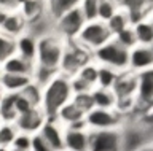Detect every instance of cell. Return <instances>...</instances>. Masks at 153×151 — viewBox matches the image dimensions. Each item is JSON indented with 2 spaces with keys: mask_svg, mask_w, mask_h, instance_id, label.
Returning <instances> with one entry per match:
<instances>
[{
  "mask_svg": "<svg viewBox=\"0 0 153 151\" xmlns=\"http://www.w3.org/2000/svg\"><path fill=\"white\" fill-rule=\"evenodd\" d=\"M74 94L70 89V78L57 73L46 86L42 88L40 108L45 113L46 119H54L62 107L72 100Z\"/></svg>",
  "mask_w": 153,
  "mask_h": 151,
  "instance_id": "cell-1",
  "label": "cell"
},
{
  "mask_svg": "<svg viewBox=\"0 0 153 151\" xmlns=\"http://www.w3.org/2000/svg\"><path fill=\"white\" fill-rule=\"evenodd\" d=\"M65 45L67 41L57 35L56 32H51V34L38 38L35 64L59 72V65H61L62 56H64Z\"/></svg>",
  "mask_w": 153,
  "mask_h": 151,
  "instance_id": "cell-2",
  "label": "cell"
},
{
  "mask_svg": "<svg viewBox=\"0 0 153 151\" xmlns=\"http://www.w3.org/2000/svg\"><path fill=\"white\" fill-rule=\"evenodd\" d=\"M93 60L97 65L110 67L115 72L121 73V72H126L129 67V51L121 48L112 38L108 43H105L99 49L93 51Z\"/></svg>",
  "mask_w": 153,
  "mask_h": 151,
  "instance_id": "cell-3",
  "label": "cell"
},
{
  "mask_svg": "<svg viewBox=\"0 0 153 151\" xmlns=\"http://www.w3.org/2000/svg\"><path fill=\"white\" fill-rule=\"evenodd\" d=\"M93 60V53L85 49L75 41H67L64 56H62L61 65H59V73L65 77H75L80 72V69Z\"/></svg>",
  "mask_w": 153,
  "mask_h": 151,
  "instance_id": "cell-4",
  "label": "cell"
},
{
  "mask_svg": "<svg viewBox=\"0 0 153 151\" xmlns=\"http://www.w3.org/2000/svg\"><path fill=\"white\" fill-rule=\"evenodd\" d=\"M110 40H112V35H110L107 26L100 21H94V22H86L74 41L93 53V51L99 49L100 46H104L105 43H108Z\"/></svg>",
  "mask_w": 153,
  "mask_h": 151,
  "instance_id": "cell-5",
  "label": "cell"
},
{
  "mask_svg": "<svg viewBox=\"0 0 153 151\" xmlns=\"http://www.w3.org/2000/svg\"><path fill=\"white\" fill-rule=\"evenodd\" d=\"M88 151H124L123 127L89 132V150Z\"/></svg>",
  "mask_w": 153,
  "mask_h": 151,
  "instance_id": "cell-6",
  "label": "cell"
},
{
  "mask_svg": "<svg viewBox=\"0 0 153 151\" xmlns=\"http://www.w3.org/2000/svg\"><path fill=\"white\" fill-rule=\"evenodd\" d=\"M85 122L89 132L94 130H108V129H118L123 127V116L117 110H100L93 108L85 115Z\"/></svg>",
  "mask_w": 153,
  "mask_h": 151,
  "instance_id": "cell-7",
  "label": "cell"
},
{
  "mask_svg": "<svg viewBox=\"0 0 153 151\" xmlns=\"http://www.w3.org/2000/svg\"><path fill=\"white\" fill-rule=\"evenodd\" d=\"M134 105V111H139L140 115L153 107V69L137 75Z\"/></svg>",
  "mask_w": 153,
  "mask_h": 151,
  "instance_id": "cell-8",
  "label": "cell"
},
{
  "mask_svg": "<svg viewBox=\"0 0 153 151\" xmlns=\"http://www.w3.org/2000/svg\"><path fill=\"white\" fill-rule=\"evenodd\" d=\"M86 24L78 5L74 10H70L69 13H65L61 19H57L54 22V32L59 37H62L65 41H74L78 37L80 30L83 29V26Z\"/></svg>",
  "mask_w": 153,
  "mask_h": 151,
  "instance_id": "cell-9",
  "label": "cell"
},
{
  "mask_svg": "<svg viewBox=\"0 0 153 151\" xmlns=\"http://www.w3.org/2000/svg\"><path fill=\"white\" fill-rule=\"evenodd\" d=\"M45 121H46L45 113L42 111L40 107H37V108H32L30 111L24 113V115H19L13 124L16 127V130L21 132V134L33 135V134L40 132L42 126L45 124Z\"/></svg>",
  "mask_w": 153,
  "mask_h": 151,
  "instance_id": "cell-10",
  "label": "cell"
},
{
  "mask_svg": "<svg viewBox=\"0 0 153 151\" xmlns=\"http://www.w3.org/2000/svg\"><path fill=\"white\" fill-rule=\"evenodd\" d=\"M150 69H153V53L150 46L136 45L132 49H129V72L139 75Z\"/></svg>",
  "mask_w": 153,
  "mask_h": 151,
  "instance_id": "cell-11",
  "label": "cell"
},
{
  "mask_svg": "<svg viewBox=\"0 0 153 151\" xmlns=\"http://www.w3.org/2000/svg\"><path fill=\"white\" fill-rule=\"evenodd\" d=\"M38 134L46 140L53 151L64 150V126L57 119H46Z\"/></svg>",
  "mask_w": 153,
  "mask_h": 151,
  "instance_id": "cell-12",
  "label": "cell"
},
{
  "mask_svg": "<svg viewBox=\"0 0 153 151\" xmlns=\"http://www.w3.org/2000/svg\"><path fill=\"white\" fill-rule=\"evenodd\" d=\"M120 7L126 11L131 26L137 24L143 19L152 18L153 2H139V0H128V2H120Z\"/></svg>",
  "mask_w": 153,
  "mask_h": 151,
  "instance_id": "cell-13",
  "label": "cell"
},
{
  "mask_svg": "<svg viewBox=\"0 0 153 151\" xmlns=\"http://www.w3.org/2000/svg\"><path fill=\"white\" fill-rule=\"evenodd\" d=\"M64 150L65 151H88L89 130L88 129H67L64 127Z\"/></svg>",
  "mask_w": 153,
  "mask_h": 151,
  "instance_id": "cell-14",
  "label": "cell"
},
{
  "mask_svg": "<svg viewBox=\"0 0 153 151\" xmlns=\"http://www.w3.org/2000/svg\"><path fill=\"white\" fill-rule=\"evenodd\" d=\"M136 86H137V75L126 70V72L118 73L117 83H115L112 91L115 92L118 100L134 99V96H136Z\"/></svg>",
  "mask_w": 153,
  "mask_h": 151,
  "instance_id": "cell-15",
  "label": "cell"
},
{
  "mask_svg": "<svg viewBox=\"0 0 153 151\" xmlns=\"http://www.w3.org/2000/svg\"><path fill=\"white\" fill-rule=\"evenodd\" d=\"M33 67L35 64L29 62V60L19 57L18 54L10 56L7 60L0 64V72L2 73H10V75H24V77H32Z\"/></svg>",
  "mask_w": 153,
  "mask_h": 151,
  "instance_id": "cell-16",
  "label": "cell"
},
{
  "mask_svg": "<svg viewBox=\"0 0 153 151\" xmlns=\"http://www.w3.org/2000/svg\"><path fill=\"white\" fill-rule=\"evenodd\" d=\"M37 43L38 40L33 35H30L29 32L22 34L21 37H18L14 40V49L19 57L29 60V62L35 64L37 60Z\"/></svg>",
  "mask_w": 153,
  "mask_h": 151,
  "instance_id": "cell-17",
  "label": "cell"
},
{
  "mask_svg": "<svg viewBox=\"0 0 153 151\" xmlns=\"http://www.w3.org/2000/svg\"><path fill=\"white\" fill-rule=\"evenodd\" d=\"M18 13L21 15V18L26 21L27 27L30 24H35L43 18H46L45 15V2H32V0H27V2H19L18 7Z\"/></svg>",
  "mask_w": 153,
  "mask_h": 151,
  "instance_id": "cell-18",
  "label": "cell"
},
{
  "mask_svg": "<svg viewBox=\"0 0 153 151\" xmlns=\"http://www.w3.org/2000/svg\"><path fill=\"white\" fill-rule=\"evenodd\" d=\"M30 83H32L30 77L0 73V89H2L5 94H19L22 89H26Z\"/></svg>",
  "mask_w": 153,
  "mask_h": 151,
  "instance_id": "cell-19",
  "label": "cell"
},
{
  "mask_svg": "<svg viewBox=\"0 0 153 151\" xmlns=\"http://www.w3.org/2000/svg\"><path fill=\"white\" fill-rule=\"evenodd\" d=\"M26 32H27V24L18 11L10 13L8 18L3 22V26L0 27V34L7 35L8 38H13V40H16L18 37H21Z\"/></svg>",
  "mask_w": 153,
  "mask_h": 151,
  "instance_id": "cell-20",
  "label": "cell"
},
{
  "mask_svg": "<svg viewBox=\"0 0 153 151\" xmlns=\"http://www.w3.org/2000/svg\"><path fill=\"white\" fill-rule=\"evenodd\" d=\"M76 5H78V2H75V0H51V2H45V15L54 24L65 13L74 10Z\"/></svg>",
  "mask_w": 153,
  "mask_h": 151,
  "instance_id": "cell-21",
  "label": "cell"
},
{
  "mask_svg": "<svg viewBox=\"0 0 153 151\" xmlns=\"http://www.w3.org/2000/svg\"><path fill=\"white\" fill-rule=\"evenodd\" d=\"M91 99H93L94 108L100 110H117L118 99L112 89H102V88H93L91 91Z\"/></svg>",
  "mask_w": 153,
  "mask_h": 151,
  "instance_id": "cell-22",
  "label": "cell"
},
{
  "mask_svg": "<svg viewBox=\"0 0 153 151\" xmlns=\"http://www.w3.org/2000/svg\"><path fill=\"white\" fill-rule=\"evenodd\" d=\"M85 115H86V113L81 111L80 108L70 100L65 107L61 108V111L57 113V116L54 118V119H57L64 127H67V126H70V124L78 122V121H83L85 119Z\"/></svg>",
  "mask_w": 153,
  "mask_h": 151,
  "instance_id": "cell-23",
  "label": "cell"
},
{
  "mask_svg": "<svg viewBox=\"0 0 153 151\" xmlns=\"http://www.w3.org/2000/svg\"><path fill=\"white\" fill-rule=\"evenodd\" d=\"M134 35H136L137 45L140 46H152L153 45V24L152 18L150 19H143L140 22L132 26Z\"/></svg>",
  "mask_w": 153,
  "mask_h": 151,
  "instance_id": "cell-24",
  "label": "cell"
},
{
  "mask_svg": "<svg viewBox=\"0 0 153 151\" xmlns=\"http://www.w3.org/2000/svg\"><path fill=\"white\" fill-rule=\"evenodd\" d=\"M105 26H107L110 35H112V38H113V37L118 35L120 32H123L124 29L131 27V22H129V18H128V15H126V11H124L123 8L120 7V10L115 13V16H113L110 21L105 22Z\"/></svg>",
  "mask_w": 153,
  "mask_h": 151,
  "instance_id": "cell-25",
  "label": "cell"
},
{
  "mask_svg": "<svg viewBox=\"0 0 153 151\" xmlns=\"http://www.w3.org/2000/svg\"><path fill=\"white\" fill-rule=\"evenodd\" d=\"M18 118L14 110V94H5L0 102V122H10L13 124Z\"/></svg>",
  "mask_w": 153,
  "mask_h": 151,
  "instance_id": "cell-26",
  "label": "cell"
},
{
  "mask_svg": "<svg viewBox=\"0 0 153 151\" xmlns=\"http://www.w3.org/2000/svg\"><path fill=\"white\" fill-rule=\"evenodd\" d=\"M118 78V72H115L110 67H104L99 65L97 69V81H96V88H102V89H113L115 83Z\"/></svg>",
  "mask_w": 153,
  "mask_h": 151,
  "instance_id": "cell-27",
  "label": "cell"
},
{
  "mask_svg": "<svg viewBox=\"0 0 153 151\" xmlns=\"http://www.w3.org/2000/svg\"><path fill=\"white\" fill-rule=\"evenodd\" d=\"M120 10V2L113 0H97V21L107 22L115 16V13Z\"/></svg>",
  "mask_w": 153,
  "mask_h": 151,
  "instance_id": "cell-28",
  "label": "cell"
},
{
  "mask_svg": "<svg viewBox=\"0 0 153 151\" xmlns=\"http://www.w3.org/2000/svg\"><path fill=\"white\" fill-rule=\"evenodd\" d=\"M57 73H59L57 70H53V69H48V67H43V65L35 64L30 78H32V83H35L37 86L43 88V86H46V84L50 83Z\"/></svg>",
  "mask_w": 153,
  "mask_h": 151,
  "instance_id": "cell-29",
  "label": "cell"
},
{
  "mask_svg": "<svg viewBox=\"0 0 153 151\" xmlns=\"http://www.w3.org/2000/svg\"><path fill=\"white\" fill-rule=\"evenodd\" d=\"M97 69H99V65L96 64L94 60H91V62H88L86 65H83V67L80 69V72L76 73V77L81 78L83 81H86L89 86L96 88V81H97Z\"/></svg>",
  "mask_w": 153,
  "mask_h": 151,
  "instance_id": "cell-30",
  "label": "cell"
},
{
  "mask_svg": "<svg viewBox=\"0 0 153 151\" xmlns=\"http://www.w3.org/2000/svg\"><path fill=\"white\" fill-rule=\"evenodd\" d=\"M78 8L81 11L85 22H94L97 21V0H83L78 2Z\"/></svg>",
  "mask_w": 153,
  "mask_h": 151,
  "instance_id": "cell-31",
  "label": "cell"
},
{
  "mask_svg": "<svg viewBox=\"0 0 153 151\" xmlns=\"http://www.w3.org/2000/svg\"><path fill=\"white\" fill-rule=\"evenodd\" d=\"M115 43H118L121 48L124 49H132L134 46L137 45V40H136V35H134V30H132V26L128 27V29H124L123 32H120L118 35L113 37Z\"/></svg>",
  "mask_w": 153,
  "mask_h": 151,
  "instance_id": "cell-32",
  "label": "cell"
},
{
  "mask_svg": "<svg viewBox=\"0 0 153 151\" xmlns=\"http://www.w3.org/2000/svg\"><path fill=\"white\" fill-rule=\"evenodd\" d=\"M16 135H18V130H16V127H14V124L0 122V146L10 148Z\"/></svg>",
  "mask_w": 153,
  "mask_h": 151,
  "instance_id": "cell-33",
  "label": "cell"
},
{
  "mask_svg": "<svg viewBox=\"0 0 153 151\" xmlns=\"http://www.w3.org/2000/svg\"><path fill=\"white\" fill-rule=\"evenodd\" d=\"M19 94H22V96L26 97L33 107H40V102H42V88L37 86L35 83H30L26 89H22Z\"/></svg>",
  "mask_w": 153,
  "mask_h": 151,
  "instance_id": "cell-34",
  "label": "cell"
},
{
  "mask_svg": "<svg viewBox=\"0 0 153 151\" xmlns=\"http://www.w3.org/2000/svg\"><path fill=\"white\" fill-rule=\"evenodd\" d=\"M16 54V49H14V40L8 38L7 35L0 34V64L3 60H7L10 56Z\"/></svg>",
  "mask_w": 153,
  "mask_h": 151,
  "instance_id": "cell-35",
  "label": "cell"
},
{
  "mask_svg": "<svg viewBox=\"0 0 153 151\" xmlns=\"http://www.w3.org/2000/svg\"><path fill=\"white\" fill-rule=\"evenodd\" d=\"M72 102H74L75 105L78 107L81 111H85V113H88L89 110H93V108H94V105H93V99H91V92L76 94V96L72 97Z\"/></svg>",
  "mask_w": 153,
  "mask_h": 151,
  "instance_id": "cell-36",
  "label": "cell"
},
{
  "mask_svg": "<svg viewBox=\"0 0 153 151\" xmlns=\"http://www.w3.org/2000/svg\"><path fill=\"white\" fill-rule=\"evenodd\" d=\"M30 141H32V135L18 132V135L14 137V140H13L10 148H13L16 151H30Z\"/></svg>",
  "mask_w": 153,
  "mask_h": 151,
  "instance_id": "cell-37",
  "label": "cell"
},
{
  "mask_svg": "<svg viewBox=\"0 0 153 151\" xmlns=\"http://www.w3.org/2000/svg\"><path fill=\"white\" fill-rule=\"evenodd\" d=\"M70 89H72V94L76 96V94H86V92H91L93 91V86H89L86 81H83L81 78L75 77H70Z\"/></svg>",
  "mask_w": 153,
  "mask_h": 151,
  "instance_id": "cell-38",
  "label": "cell"
},
{
  "mask_svg": "<svg viewBox=\"0 0 153 151\" xmlns=\"http://www.w3.org/2000/svg\"><path fill=\"white\" fill-rule=\"evenodd\" d=\"M32 108H37V107H33L32 103L22 96V94H14V110H16L18 116L24 115V113H27V111H30Z\"/></svg>",
  "mask_w": 153,
  "mask_h": 151,
  "instance_id": "cell-39",
  "label": "cell"
},
{
  "mask_svg": "<svg viewBox=\"0 0 153 151\" xmlns=\"http://www.w3.org/2000/svg\"><path fill=\"white\" fill-rule=\"evenodd\" d=\"M19 2H0V27L3 26L5 19L11 11H18Z\"/></svg>",
  "mask_w": 153,
  "mask_h": 151,
  "instance_id": "cell-40",
  "label": "cell"
},
{
  "mask_svg": "<svg viewBox=\"0 0 153 151\" xmlns=\"http://www.w3.org/2000/svg\"><path fill=\"white\" fill-rule=\"evenodd\" d=\"M30 151H53V150L40 134H33L30 141Z\"/></svg>",
  "mask_w": 153,
  "mask_h": 151,
  "instance_id": "cell-41",
  "label": "cell"
},
{
  "mask_svg": "<svg viewBox=\"0 0 153 151\" xmlns=\"http://www.w3.org/2000/svg\"><path fill=\"white\" fill-rule=\"evenodd\" d=\"M140 119L145 122V124H148V126L153 127V107L150 108V110H147L145 113H142V115H140Z\"/></svg>",
  "mask_w": 153,
  "mask_h": 151,
  "instance_id": "cell-42",
  "label": "cell"
},
{
  "mask_svg": "<svg viewBox=\"0 0 153 151\" xmlns=\"http://www.w3.org/2000/svg\"><path fill=\"white\" fill-rule=\"evenodd\" d=\"M132 151H153V143L140 145V146H137V148H134Z\"/></svg>",
  "mask_w": 153,
  "mask_h": 151,
  "instance_id": "cell-43",
  "label": "cell"
},
{
  "mask_svg": "<svg viewBox=\"0 0 153 151\" xmlns=\"http://www.w3.org/2000/svg\"><path fill=\"white\" fill-rule=\"evenodd\" d=\"M3 96H5V92L2 91V89H0V102H2V99H3Z\"/></svg>",
  "mask_w": 153,
  "mask_h": 151,
  "instance_id": "cell-44",
  "label": "cell"
},
{
  "mask_svg": "<svg viewBox=\"0 0 153 151\" xmlns=\"http://www.w3.org/2000/svg\"><path fill=\"white\" fill-rule=\"evenodd\" d=\"M0 151H10V148H5V146H0Z\"/></svg>",
  "mask_w": 153,
  "mask_h": 151,
  "instance_id": "cell-45",
  "label": "cell"
},
{
  "mask_svg": "<svg viewBox=\"0 0 153 151\" xmlns=\"http://www.w3.org/2000/svg\"><path fill=\"white\" fill-rule=\"evenodd\" d=\"M150 49H152V53H153V45H152V46H150Z\"/></svg>",
  "mask_w": 153,
  "mask_h": 151,
  "instance_id": "cell-46",
  "label": "cell"
},
{
  "mask_svg": "<svg viewBox=\"0 0 153 151\" xmlns=\"http://www.w3.org/2000/svg\"><path fill=\"white\" fill-rule=\"evenodd\" d=\"M152 19H153V8H152Z\"/></svg>",
  "mask_w": 153,
  "mask_h": 151,
  "instance_id": "cell-47",
  "label": "cell"
},
{
  "mask_svg": "<svg viewBox=\"0 0 153 151\" xmlns=\"http://www.w3.org/2000/svg\"><path fill=\"white\" fill-rule=\"evenodd\" d=\"M10 151H16V150H13V148H10Z\"/></svg>",
  "mask_w": 153,
  "mask_h": 151,
  "instance_id": "cell-48",
  "label": "cell"
},
{
  "mask_svg": "<svg viewBox=\"0 0 153 151\" xmlns=\"http://www.w3.org/2000/svg\"><path fill=\"white\" fill-rule=\"evenodd\" d=\"M59 151H65V150H59Z\"/></svg>",
  "mask_w": 153,
  "mask_h": 151,
  "instance_id": "cell-49",
  "label": "cell"
},
{
  "mask_svg": "<svg viewBox=\"0 0 153 151\" xmlns=\"http://www.w3.org/2000/svg\"><path fill=\"white\" fill-rule=\"evenodd\" d=\"M152 24H153V19H152Z\"/></svg>",
  "mask_w": 153,
  "mask_h": 151,
  "instance_id": "cell-50",
  "label": "cell"
},
{
  "mask_svg": "<svg viewBox=\"0 0 153 151\" xmlns=\"http://www.w3.org/2000/svg\"><path fill=\"white\" fill-rule=\"evenodd\" d=\"M0 73H2V72H0Z\"/></svg>",
  "mask_w": 153,
  "mask_h": 151,
  "instance_id": "cell-51",
  "label": "cell"
}]
</instances>
